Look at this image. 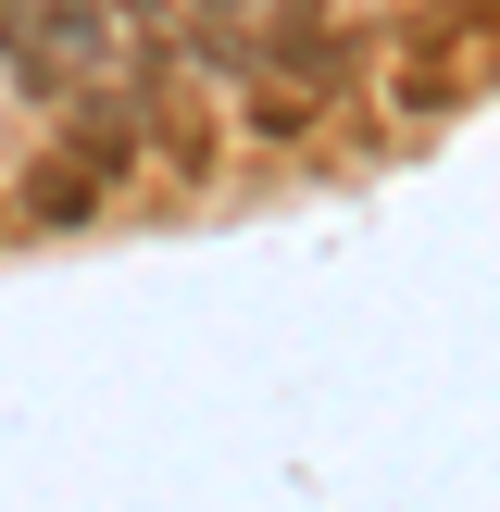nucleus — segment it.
Instances as JSON below:
<instances>
[{
	"mask_svg": "<svg viewBox=\"0 0 500 512\" xmlns=\"http://www.w3.org/2000/svg\"><path fill=\"white\" fill-rule=\"evenodd\" d=\"M250 75H288V88H338L350 75V50H338V25L325 13H275V25H250Z\"/></svg>",
	"mask_w": 500,
	"mask_h": 512,
	"instance_id": "nucleus-2",
	"label": "nucleus"
},
{
	"mask_svg": "<svg viewBox=\"0 0 500 512\" xmlns=\"http://www.w3.org/2000/svg\"><path fill=\"white\" fill-rule=\"evenodd\" d=\"M25 225H38V238H75V225H100V188H88V175H75L63 163V150H50V163H25Z\"/></svg>",
	"mask_w": 500,
	"mask_h": 512,
	"instance_id": "nucleus-4",
	"label": "nucleus"
},
{
	"mask_svg": "<svg viewBox=\"0 0 500 512\" xmlns=\"http://www.w3.org/2000/svg\"><path fill=\"white\" fill-rule=\"evenodd\" d=\"M463 100H475V50H463V63H450V50H425V63H400V113H463Z\"/></svg>",
	"mask_w": 500,
	"mask_h": 512,
	"instance_id": "nucleus-6",
	"label": "nucleus"
},
{
	"mask_svg": "<svg viewBox=\"0 0 500 512\" xmlns=\"http://www.w3.org/2000/svg\"><path fill=\"white\" fill-rule=\"evenodd\" d=\"M25 38H38L63 75H113L125 63V25L100 13V0H25Z\"/></svg>",
	"mask_w": 500,
	"mask_h": 512,
	"instance_id": "nucleus-3",
	"label": "nucleus"
},
{
	"mask_svg": "<svg viewBox=\"0 0 500 512\" xmlns=\"http://www.w3.org/2000/svg\"><path fill=\"white\" fill-rule=\"evenodd\" d=\"M63 163L88 175V188L138 175V163H150V100H125V88H75V100H63Z\"/></svg>",
	"mask_w": 500,
	"mask_h": 512,
	"instance_id": "nucleus-1",
	"label": "nucleus"
},
{
	"mask_svg": "<svg viewBox=\"0 0 500 512\" xmlns=\"http://www.w3.org/2000/svg\"><path fill=\"white\" fill-rule=\"evenodd\" d=\"M325 125V100L313 88H275V75H238V138H263V150H300Z\"/></svg>",
	"mask_w": 500,
	"mask_h": 512,
	"instance_id": "nucleus-5",
	"label": "nucleus"
}]
</instances>
